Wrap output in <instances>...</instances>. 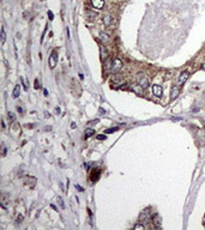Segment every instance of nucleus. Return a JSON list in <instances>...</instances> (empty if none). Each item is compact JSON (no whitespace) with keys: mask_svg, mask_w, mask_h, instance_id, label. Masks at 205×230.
<instances>
[{"mask_svg":"<svg viewBox=\"0 0 205 230\" xmlns=\"http://www.w3.org/2000/svg\"><path fill=\"white\" fill-rule=\"evenodd\" d=\"M34 127H35L34 124H27L25 125V128H34Z\"/></svg>","mask_w":205,"mask_h":230,"instance_id":"cd10ccee","label":"nucleus"},{"mask_svg":"<svg viewBox=\"0 0 205 230\" xmlns=\"http://www.w3.org/2000/svg\"><path fill=\"white\" fill-rule=\"evenodd\" d=\"M90 1L92 7L96 10H102L104 7V0H90Z\"/></svg>","mask_w":205,"mask_h":230,"instance_id":"9b49d317","label":"nucleus"},{"mask_svg":"<svg viewBox=\"0 0 205 230\" xmlns=\"http://www.w3.org/2000/svg\"><path fill=\"white\" fill-rule=\"evenodd\" d=\"M122 67H124V62H122V60L119 59V57H114L113 61H112V71L110 72L116 74V73H119L121 71Z\"/></svg>","mask_w":205,"mask_h":230,"instance_id":"f257e3e1","label":"nucleus"},{"mask_svg":"<svg viewBox=\"0 0 205 230\" xmlns=\"http://www.w3.org/2000/svg\"><path fill=\"white\" fill-rule=\"evenodd\" d=\"M151 90H152V94H154V96H156V97H162V95H163V89H162L161 85L154 84V85L151 86Z\"/></svg>","mask_w":205,"mask_h":230,"instance_id":"39448f33","label":"nucleus"},{"mask_svg":"<svg viewBox=\"0 0 205 230\" xmlns=\"http://www.w3.org/2000/svg\"><path fill=\"white\" fill-rule=\"evenodd\" d=\"M44 118H50V114L46 112V113H44Z\"/></svg>","mask_w":205,"mask_h":230,"instance_id":"e433bc0d","label":"nucleus"},{"mask_svg":"<svg viewBox=\"0 0 205 230\" xmlns=\"http://www.w3.org/2000/svg\"><path fill=\"white\" fill-rule=\"evenodd\" d=\"M138 84H139L140 86H142V88H143L144 90H146V89L149 88V85H150L148 77L143 76V74H139V77H138Z\"/></svg>","mask_w":205,"mask_h":230,"instance_id":"7ed1b4c3","label":"nucleus"},{"mask_svg":"<svg viewBox=\"0 0 205 230\" xmlns=\"http://www.w3.org/2000/svg\"><path fill=\"white\" fill-rule=\"evenodd\" d=\"M98 113H100V114H101V115H104V114H106V112H104V110H103V109H102V108H98Z\"/></svg>","mask_w":205,"mask_h":230,"instance_id":"7c9ffc66","label":"nucleus"},{"mask_svg":"<svg viewBox=\"0 0 205 230\" xmlns=\"http://www.w3.org/2000/svg\"><path fill=\"white\" fill-rule=\"evenodd\" d=\"M188 77H190V73L187 72V71L181 72L180 76H179V78H178V84H179V85L185 84V83L187 82V79H188Z\"/></svg>","mask_w":205,"mask_h":230,"instance_id":"0eeeda50","label":"nucleus"},{"mask_svg":"<svg viewBox=\"0 0 205 230\" xmlns=\"http://www.w3.org/2000/svg\"><path fill=\"white\" fill-rule=\"evenodd\" d=\"M97 139L98 140H104V139H106V134H104V135H97Z\"/></svg>","mask_w":205,"mask_h":230,"instance_id":"c756f323","label":"nucleus"},{"mask_svg":"<svg viewBox=\"0 0 205 230\" xmlns=\"http://www.w3.org/2000/svg\"><path fill=\"white\" fill-rule=\"evenodd\" d=\"M5 41H6V32H5V29L3 28L1 29V44H4Z\"/></svg>","mask_w":205,"mask_h":230,"instance_id":"5701e85b","label":"nucleus"},{"mask_svg":"<svg viewBox=\"0 0 205 230\" xmlns=\"http://www.w3.org/2000/svg\"><path fill=\"white\" fill-rule=\"evenodd\" d=\"M24 182H25V186H29L30 188H33V187H35V185H36V177H34V176H27L25 180H24Z\"/></svg>","mask_w":205,"mask_h":230,"instance_id":"4468645a","label":"nucleus"},{"mask_svg":"<svg viewBox=\"0 0 205 230\" xmlns=\"http://www.w3.org/2000/svg\"><path fill=\"white\" fill-rule=\"evenodd\" d=\"M98 38H100V41H101L102 43H104V44H108V43L110 42V36H109V34L104 32V31L100 32Z\"/></svg>","mask_w":205,"mask_h":230,"instance_id":"9d476101","label":"nucleus"},{"mask_svg":"<svg viewBox=\"0 0 205 230\" xmlns=\"http://www.w3.org/2000/svg\"><path fill=\"white\" fill-rule=\"evenodd\" d=\"M203 68H204V70H205V62H204V64H203Z\"/></svg>","mask_w":205,"mask_h":230,"instance_id":"ea45409f","label":"nucleus"},{"mask_svg":"<svg viewBox=\"0 0 205 230\" xmlns=\"http://www.w3.org/2000/svg\"><path fill=\"white\" fill-rule=\"evenodd\" d=\"M100 176H101V170H100L98 168H94V169L91 170L90 180H91L92 182H96V181L100 179Z\"/></svg>","mask_w":205,"mask_h":230,"instance_id":"1a4fd4ad","label":"nucleus"},{"mask_svg":"<svg viewBox=\"0 0 205 230\" xmlns=\"http://www.w3.org/2000/svg\"><path fill=\"white\" fill-rule=\"evenodd\" d=\"M43 95H44V96H48V91H47L46 89L43 90Z\"/></svg>","mask_w":205,"mask_h":230,"instance_id":"4c0bfd02","label":"nucleus"},{"mask_svg":"<svg viewBox=\"0 0 205 230\" xmlns=\"http://www.w3.org/2000/svg\"><path fill=\"white\" fill-rule=\"evenodd\" d=\"M7 119H9V121H10V122H13L15 120H16V115H15V113L10 112V113L7 114Z\"/></svg>","mask_w":205,"mask_h":230,"instance_id":"aec40b11","label":"nucleus"},{"mask_svg":"<svg viewBox=\"0 0 205 230\" xmlns=\"http://www.w3.org/2000/svg\"><path fill=\"white\" fill-rule=\"evenodd\" d=\"M133 229L134 230H137V229H145V225H144V224H137V225H134Z\"/></svg>","mask_w":205,"mask_h":230,"instance_id":"b1692460","label":"nucleus"},{"mask_svg":"<svg viewBox=\"0 0 205 230\" xmlns=\"http://www.w3.org/2000/svg\"><path fill=\"white\" fill-rule=\"evenodd\" d=\"M19 94H21V85H19V84H17V85L15 86V89H13L12 97H13V98H18V97H19Z\"/></svg>","mask_w":205,"mask_h":230,"instance_id":"f3484780","label":"nucleus"},{"mask_svg":"<svg viewBox=\"0 0 205 230\" xmlns=\"http://www.w3.org/2000/svg\"><path fill=\"white\" fill-rule=\"evenodd\" d=\"M112 61H113V60L109 59V57L104 60L103 67H104V71H106V72H110V71H112Z\"/></svg>","mask_w":205,"mask_h":230,"instance_id":"dca6fc26","label":"nucleus"},{"mask_svg":"<svg viewBox=\"0 0 205 230\" xmlns=\"http://www.w3.org/2000/svg\"><path fill=\"white\" fill-rule=\"evenodd\" d=\"M76 188H77L78 191H80V192H83V191H84V189H83V187H80L79 185H76Z\"/></svg>","mask_w":205,"mask_h":230,"instance_id":"2f4dec72","label":"nucleus"},{"mask_svg":"<svg viewBox=\"0 0 205 230\" xmlns=\"http://www.w3.org/2000/svg\"><path fill=\"white\" fill-rule=\"evenodd\" d=\"M56 200H58V203H59L60 208H61L62 210L66 208V206H65V203H64V200H62V198H61V197H58V198H56Z\"/></svg>","mask_w":205,"mask_h":230,"instance_id":"4be33fe9","label":"nucleus"},{"mask_svg":"<svg viewBox=\"0 0 205 230\" xmlns=\"http://www.w3.org/2000/svg\"><path fill=\"white\" fill-rule=\"evenodd\" d=\"M179 95H180V86L174 85L172 88V90H171V98L172 100H176Z\"/></svg>","mask_w":205,"mask_h":230,"instance_id":"f8f14e48","label":"nucleus"},{"mask_svg":"<svg viewBox=\"0 0 205 230\" xmlns=\"http://www.w3.org/2000/svg\"><path fill=\"white\" fill-rule=\"evenodd\" d=\"M47 13H48V17H49V20H53V19H54V15H53V12H52V11H50V10H48V12H47Z\"/></svg>","mask_w":205,"mask_h":230,"instance_id":"393cba45","label":"nucleus"},{"mask_svg":"<svg viewBox=\"0 0 205 230\" xmlns=\"http://www.w3.org/2000/svg\"><path fill=\"white\" fill-rule=\"evenodd\" d=\"M179 120H181V118H174L173 121H179Z\"/></svg>","mask_w":205,"mask_h":230,"instance_id":"58836bf2","label":"nucleus"},{"mask_svg":"<svg viewBox=\"0 0 205 230\" xmlns=\"http://www.w3.org/2000/svg\"><path fill=\"white\" fill-rule=\"evenodd\" d=\"M94 134H95V130H94V128H86L85 130V139H86V138L92 137Z\"/></svg>","mask_w":205,"mask_h":230,"instance_id":"a211bd4d","label":"nucleus"},{"mask_svg":"<svg viewBox=\"0 0 205 230\" xmlns=\"http://www.w3.org/2000/svg\"><path fill=\"white\" fill-rule=\"evenodd\" d=\"M128 89H130L132 93H134V94H137V95H143L144 94V89L140 86L138 83L137 84H131L130 86H128Z\"/></svg>","mask_w":205,"mask_h":230,"instance_id":"20e7f679","label":"nucleus"},{"mask_svg":"<svg viewBox=\"0 0 205 230\" xmlns=\"http://www.w3.org/2000/svg\"><path fill=\"white\" fill-rule=\"evenodd\" d=\"M56 64H58V53H56V50H53L49 56V67L54 68L56 66Z\"/></svg>","mask_w":205,"mask_h":230,"instance_id":"423d86ee","label":"nucleus"},{"mask_svg":"<svg viewBox=\"0 0 205 230\" xmlns=\"http://www.w3.org/2000/svg\"><path fill=\"white\" fill-rule=\"evenodd\" d=\"M34 88H35V89H38V88H40V82H38L37 78L35 79V86H34Z\"/></svg>","mask_w":205,"mask_h":230,"instance_id":"a878e982","label":"nucleus"},{"mask_svg":"<svg viewBox=\"0 0 205 230\" xmlns=\"http://www.w3.org/2000/svg\"><path fill=\"white\" fill-rule=\"evenodd\" d=\"M17 110H18V112H19V113H23V108H22V107H19V106H18V107H17Z\"/></svg>","mask_w":205,"mask_h":230,"instance_id":"72a5a7b5","label":"nucleus"},{"mask_svg":"<svg viewBox=\"0 0 205 230\" xmlns=\"http://www.w3.org/2000/svg\"><path fill=\"white\" fill-rule=\"evenodd\" d=\"M100 57H101V60L104 61L106 59H108V50L107 48L104 47V46H100Z\"/></svg>","mask_w":205,"mask_h":230,"instance_id":"ddd939ff","label":"nucleus"},{"mask_svg":"<svg viewBox=\"0 0 205 230\" xmlns=\"http://www.w3.org/2000/svg\"><path fill=\"white\" fill-rule=\"evenodd\" d=\"M115 22V19H114V17L112 16V15H106V16H104L103 17V24L104 25H106L107 28H110V26H112V24H113V23Z\"/></svg>","mask_w":205,"mask_h":230,"instance_id":"6e6552de","label":"nucleus"},{"mask_svg":"<svg viewBox=\"0 0 205 230\" xmlns=\"http://www.w3.org/2000/svg\"><path fill=\"white\" fill-rule=\"evenodd\" d=\"M6 153H7V150H6V147H4V150H3V156H6Z\"/></svg>","mask_w":205,"mask_h":230,"instance_id":"473e14b6","label":"nucleus"},{"mask_svg":"<svg viewBox=\"0 0 205 230\" xmlns=\"http://www.w3.org/2000/svg\"><path fill=\"white\" fill-rule=\"evenodd\" d=\"M151 211H150V209H146V210H144V211H142V213L139 215V222H142V223H144V222H151Z\"/></svg>","mask_w":205,"mask_h":230,"instance_id":"f03ea898","label":"nucleus"},{"mask_svg":"<svg viewBox=\"0 0 205 230\" xmlns=\"http://www.w3.org/2000/svg\"><path fill=\"white\" fill-rule=\"evenodd\" d=\"M76 127H77V126H76V122H72V124H71V128H73V130H74Z\"/></svg>","mask_w":205,"mask_h":230,"instance_id":"c9c22d12","label":"nucleus"},{"mask_svg":"<svg viewBox=\"0 0 205 230\" xmlns=\"http://www.w3.org/2000/svg\"><path fill=\"white\" fill-rule=\"evenodd\" d=\"M22 222H23V216L21 215V216L17 217V223H22Z\"/></svg>","mask_w":205,"mask_h":230,"instance_id":"c85d7f7f","label":"nucleus"},{"mask_svg":"<svg viewBox=\"0 0 205 230\" xmlns=\"http://www.w3.org/2000/svg\"><path fill=\"white\" fill-rule=\"evenodd\" d=\"M120 127L118 126V127H110V128H108V130H106L104 131V134H109V133H113V132H115V131H118Z\"/></svg>","mask_w":205,"mask_h":230,"instance_id":"412c9836","label":"nucleus"},{"mask_svg":"<svg viewBox=\"0 0 205 230\" xmlns=\"http://www.w3.org/2000/svg\"><path fill=\"white\" fill-rule=\"evenodd\" d=\"M95 124H98V119H95V120H92V121H89L88 122V125H95Z\"/></svg>","mask_w":205,"mask_h":230,"instance_id":"bb28decb","label":"nucleus"},{"mask_svg":"<svg viewBox=\"0 0 205 230\" xmlns=\"http://www.w3.org/2000/svg\"><path fill=\"white\" fill-rule=\"evenodd\" d=\"M204 227H205V224H204Z\"/></svg>","mask_w":205,"mask_h":230,"instance_id":"a19ab883","label":"nucleus"},{"mask_svg":"<svg viewBox=\"0 0 205 230\" xmlns=\"http://www.w3.org/2000/svg\"><path fill=\"white\" fill-rule=\"evenodd\" d=\"M151 222L154 224V228H161V217L159 215H155L151 218Z\"/></svg>","mask_w":205,"mask_h":230,"instance_id":"2eb2a0df","label":"nucleus"},{"mask_svg":"<svg viewBox=\"0 0 205 230\" xmlns=\"http://www.w3.org/2000/svg\"><path fill=\"white\" fill-rule=\"evenodd\" d=\"M86 16H88V19H89V20H94V19H96L97 13L96 12H91V11H88Z\"/></svg>","mask_w":205,"mask_h":230,"instance_id":"6ab92c4d","label":"nucleus"},{"mask_svg":"<svg viewBox=\"0 0 205 230\" xmlns=\"http://www.w3.org/2000/svg\"><path fill=\"white\" fill-rule=\"evenodd\" d=\"M60 112H61V110H60V108H59V107L55 108V113H56V114H60Z\"/></svg>","mask_w":205,"mask_h":230,"instance_id":"f704fd0d","label":"nucleus"}]
</instances>
